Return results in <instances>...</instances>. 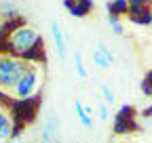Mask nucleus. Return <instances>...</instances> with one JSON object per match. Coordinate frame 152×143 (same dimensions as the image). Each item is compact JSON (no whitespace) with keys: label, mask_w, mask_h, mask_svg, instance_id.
Here are the masks:
<instances>
[{"label":"nucleus","mask_w":152,"mask_h":143,"mask_svg":"<svg viewBox=\"0 0 152 143\" xmlns=\"http://www.w3.org/2000/svg\"><path fill=\"white\" fill-rule=\"evenodd\" d=\"M30 63L32 61H26L15 55H0V91H13Z\"/></svg>","instance_id":"f257e3e1"},{"label":"nucleus","mask_w":152,"mask_h":143,"mask_svg":"<svg viewBox=\"0 0 152 143\" xmlns=\"http://www.w3.org/2000/svg\"><path fill=\"white\" fill-rule=\"evenodd\" d=\"M36 44H40V34L30 25H21V27L13 30L11 38H9V46L15 53V57H21L26 61L30 59V53Z\"/></svg>","instance_id":"f03ea898"},{"label":"nucleus","mask_w":152,"mask_h":143,"mask_svg":"<svg viewBox=\"0 0 152 143\" xmlns=\"http://www.w3.org/2000/svg\"><path fill=\"white\" fill-rule=\"evenodd\" d=\"M40 82H42V72H40V67H38L36 63H30L28 69L23 72V76L17 80V84H15V88H13L15 99H19V101L32 99V97L38 93V88H40Z\"/></svg>","instance_id":"7ed1b4c3"},{"label":"nucleus","mask_w":152,"mask_h":143,"mask_svg":"<svg viewBox=\"0 0 152 143\" xmlns=\"http://www.w3.org/2000/svg\"><path fill=\"white\" fill-rule=\"evenodd\" d=\"M38 143H64L61 141V122H59V116H57V112L53 107H49L45 114Z\"/></svg>","instance_id":"20e7f679"},{"label":"nucleus","mask_w":152,"mask_h":143,"mask_svg":"<svg viewBox=\"0 0 152 143\" xmlns=\"http://www.w3.org/2000/svg\"><path fill=\"white\" fill-rule=\"evenodd\" d=\"M114 120H116L114 122V133H121V135L129 133L133 126H135V124H133V107L131 105H123Z\"/></svg>","instance_id":"39448f33"},{"label":"nucleus","mask_w":152,"mask_h":143,"mask_svg":"<svg viewBox=\"0 0 152 143\" xmlns=\"http://www.w3.org/2000/svg\"><path fill=\"white\" fill-rule=\"evenodd\" d=\"M51 36H53V46H55V53H57V57H59L61 61L66 59V34L59 25V21H53L51 23Z\"/></svg>","instance_id":"423d86ee"},{"label":"nucleus","mask_w":152,"mask_h":143,"mask_svg":"<svg viewBox=\"0 0 152 143\" xmlns=\"http://www.w3.org/2000/svg\"><path fill=\"white\" fill-rule=\"evenodd\" d=\"M13 135H17L15 120H13V116L4 110V107H0V143H4Z\"/></svg>","instance_id":"0eeeda50"},{"label":"nucleus","mask_w":152,"mask_h":143,"mask_svg":"<svg viewBox=\"0 0 152 143\" xmlns=\"http://www.w3.org/2000/svg\"><path fill=\"white\" fill-rule=\"evenodd\" d=\"M64 6L74 17H85L93 6V0H64Z\"/></svg>","instance_id":"6e6552de"},{"label":"nucleus","mask_w":152,"mask_h":143,"mask_svg":"<svg viewBox=\"0 0 152 143\" xmlns=\"http://www.w3.org/2000/svg\"><path fill=\"white\" fill-rule=\"evenodd\" d=\"M74 112H76V116H78V120H80V124L85 129H93L95 126V122H93V118H91V110L89 107H85L80 101H74Z\"/></svg>","instance_id":"1a4fd4ad"},{"label":"nucleus","mask_w":152,"mask_h":143,"mask_svg":"<svg viewBox=\"0 0 152 143\" xmlns=\"http://www.w3.org/2000/svg\"><path fill=\"white\" fill-rule=\"evenodd\" d=\"M129 0H112L110 2V11H112V15L114 17H118L121 13H129Z\"/></svg>","instance_id":"9d476101"},{"label":"nucleus","mask_w":152,"mask_h":143,"mask_svg":"<svg viewBox=\"0 0 152 143\" xmlns=\"http://www.w3.org/2000/svg\"><path fill=\"white\" fill-rule=\"evenodd\" d=\"M93 63L97 65V67H102V69H108V67L112 65V63H110V59L104 55L99 48H95V53H93Z\"/></svg>","instance_id":"9b49d317"},{"label":"nucleus","mask_w":152,"mask_h":143,"mask_svg":"<svg viewBox=\"0 0 152 143\" xmlns=\"http://www.w3.org/2000/svg\"><path fill=\"white\" fill-rule=\"evenodd\" d=\"M74 65H76V74H78V78L87 80V67H85V61H83V55L80 53H74Z\"/></svg>","instance_id":"f8f14e48"},{"label":"nucleus","mask_w":152,"mask_h":143,"mask_svg":"<svg viewBox=\"0 0 152 143\" xmlns=\"http://www.w3.org/2000/svg\"><path fill=\"white\" fill-rule=\"evenodd\" d=\"M142 95L152 97V69L148 72V74L144 76V80H142Z\"/></svg>","instance_id":"ddd939ff"},{"label":"nucleus","mask_w":152,"mask_h":143,"mask_svg":"<svg viewBox=\"0 0 152 143\" xmlns=\"http://www.w3.org/2000/svg\"><path fill=\"white\" fill-rule=\"evenodd\" d=\"M99 93H102V97H104V103H108V105L114 103V93L110 91L108 84H102V86H99Z\"/></svg>","instance_id":"4468645a"},{"label":"nucleus","mask_w":152,"mask_h":143,"mask_svg":"<svg viewBox=\"0 0 152 143\" xmlns=\"http://www.w3.org/2000/svg\"><path fill=\"white\" fill-rule=\"evenodd\" d=\"M110 27H112V32H114V34H118V36L125 32V27H123V25H121V21H118V17H114V15L110 17Z\"/></svg>","instance_id":"2eb2a0df"},{"label":"nucleus","mask_w":152,"mask_h":143,"mask_svg":"<svg viewBox=\"0 0 152 143\" xmlns=\"http://www.w3.org/2000/svg\"><path fill=\"white\" fill-rule=\"evenodd\" d=\"M97 48H99V51L104 53V55H106L108 59H110V63H114V61H116V57H114V53H112V51H110V48H108V46H106L104 42H97Z\"/></svg>","instance_id":"dca6fc26"},{"label":"nucleus","mask_w":152,"mask_h":143,"mask_svg":"<svg viewBox=\"0 0 152 143\" xmlns=\"http://www.w3.org/2000/svg\"><path fill=\"white\" fill-rule=\"evenodd\" d=\"M97 114H99V118H102V120H108V118H110L108 103H99V107H97Z\"/></svg>","instance_id":"f3484780"},{"label":"nucleus","mask_w":152,"mask_h":143,"mask_svg":"<svg viewBox=\"0 0 152 143\" xmlns=\"http://www.w3.org/2000/svg\"><path fill=\"white\" fill-rule=\"evenodd\" d=\"M4 143H26V141H23V137H21V135H13V137H11V139H7Z\"/></svg>","instance_id":"a211bd4d"},{"label":"nucleus","mask_w":152,"mask_h":143,"mask_svg":"<svg viewBox=\"0 0 152 143\" xmlns=\"http://www.w3.org/2000/svg\"><path fill=\"white\" fill-rule=\"evenodd\" d=\"M2 34H4V21H0V38H2Z\"/></svg>","instance_id":"6ab92c4d"},{"label":"nucleus","mask_w":152,"mask_h":143,"mask_svg":"<svg viewBox=\"0 0 152 143\" xmlns=\"http://www.w3.org/2000/svg\"><path fill=\"white\" fill-rule=\"evenodd\" d=\"M144 116H152V107H148V110H144Z\"/></svg>","instance_id":"aec40b11"}]
</instances>
